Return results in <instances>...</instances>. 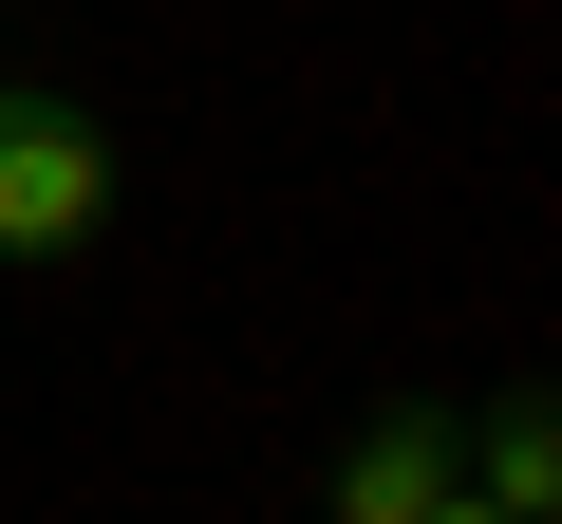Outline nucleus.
Returning a JSON list of instances; mask_svg holds the SVG:
<instances>
[{
	"label": "nucleus",
	"mask_w": 562,
	"mask_h": 524,
	"mask_svg": "<svg viewBox=\"0 0 562 524\" xmlns=\"http://www.w3.org/2000/svg\"><path fill=\"white\" fill-rule=\"evenodd\" d=\"M94 225H113V132L38 76H0V282L94 262Z\"/></svg>",
	"instance_id": "nucleus-1"
},
{
	"label": "nucleus",
	"mask_w": 562,
	"mask_h": 524,
	"mask_svg": "<svg viewBox=\"0 0 562 524\" xmlns=\"http://www.w3.org/2000/svg\"><path fill=\"white\" fill-rule=\"evenodd\" d=\"M450 449H469V431H450L431 394H394V412L338 431V487H319V505H338V524H431V505H450Z\"/></svg>",
	"instance_id": "nucleus-2"
},
{
	"label": "nucleus",
	"mask_w": 562,
	"mask_h": 524,
	"mask_svg": "<svg viewBox=\"0 0 562 524\" xmlns=\"http://www.w3.org/2000/svg\"><path fill=\"white\" fill-rule=\"evenodd\" d=\"M450 487H469L487 524H562V412H543V394H487L469 449H450Z\"/></svg>",
	"instance_id": "nucleus-3"
},
{
	"label": "nucleus",
	"mask_w": 562,
	"mask_h": 524,
	"mask_svg": "<svg viewBox=\"0 0 562 524\" xmlns=\"http://www.w3.org/2000/svg\"><path fill=\"white\" fill-rule=\"evenodd\" d=\"M431 524H487V505H469V487H450V505H431Z\"/></svg>",
	"instance_id": "nucleus-4"
}]
</instances>
